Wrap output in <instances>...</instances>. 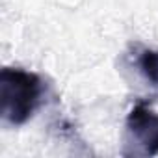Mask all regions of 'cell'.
I'll list each match as a JSON object with an SVG mask.
<instances>
[{"mask_svg": "<svg viewBox=\"0 0 158 158\" xmlns=\"http://www.w3.org/2000/svg\"><path fill=\"white\" fill-rule=\"evenodd\" d=\"M43 93V80L35 73L21 67L0 71V114L10 125H24L39 108Z\"/></svg>", "mask_w": 158, "mask_h": 158, "instance_id": "1", "label": "cell"}, {"mask_svg": "<svg viewBox=\"0 0 158 158\" xmlns=\"http://www.w3.org/2000/svg\"><path fill=\"white\" fill-rule=\"evenodd\" d=\"M125 156L158 154V114L145 102H138L125 123Z\"/></svg>", "mask_w": 158, "mask_h": 158, "instance_id": "2", "label": "cell"}, {"mask_svg": "<svg viewBox=\"0 0 158 158\" xmlns=\"http://www.w3.org/2000/svg\"><path fill=\"white\" fill-rule=\"evenodd\" d=\"M138 69L154 88H158V50L143 48L138 54Z\"/></svg>", "mask_w": 158, "mask_h": 158, "instance_id": "3", "label": "cell"}]
</instances>
